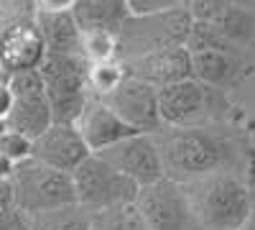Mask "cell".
Wrapping results in <instances>:
<instances>
[{"label":"cell","mask_w":255,"mask_h":230,"mask_svg":"<svg viewBox=\"0 0 255 230\" xmlns=\"http://www.w3.org/2000/svg\"><path fill=\"white\" fill-rule=\"evenodd\" d=\"M191 67H194V79H199L202 85L227 90L235 85L240 61L235 51H199L191 54Z\"/></svg>","instance_id":"cell-18"},{"label":"cell","mask_w":255,"mask_h":230,"mask_svg":"<svg viewBox=\"0 0 255 230\" xmlns=\"http://www.w3.org/2000/svg\"><path fill=\"white\" fill-rule=\"evenodd\" d=\"M184 8L181 0H128V13L130 15H158Z\"/></svg>","instance_id":"cell-26"},{"label":"cell","mask_w":255,"mask_h":230,"mask_svg":"<svg viewBox=\"0 0 255 230\" xmlns=\"http://www.w3.org/2000/svg\"><path fill=\"white\" fill-rule=\"evenodd\" d=\"M108 105L138 133H158L163 128L161 110H158V87L148 85L143 79L125 77L118 90L102 97Z\"/></svg>","instance_id":"cell-8"},{"label":"cell","mask_w":255,"mask_h":230,"mask_svg":"<svg viewBox=\"0 0 255 230\" xmlns=\"http://www.w3.org/2000/svg\"><path fill=\"white\" fill-rule=\"evenodd\" d=\"M82 54L90 64L118 59V33H113V31H87L82 38Z\"/></svg>","instance_id":"cell-24"},{"label":"cell","mask_w":255,"mask_h":230,"mask_svg":"<svg viewBox=\"0 0 255 230\" xmlns=\"http://www.w3.org/2000/svg\"><path fill=\"white\" fill-rule=\"evenodd\" d=\"M74 125L92 154H102L110 146L130 138V136H138V131H133L102 97H92V95Z\"/></svg>","instance_id":"cell-11"},{"label":"cell","mask_w":255,"mask_h":230,"mask_svg":"<svg viewBox=\"0 0 255 230\" xmlns=\"http://www.w3.org/2000/svg\"><path fill=\"white\" fill-rule=\"evenodd\" d=\"M184 187L197 230H243L253 202L250 192L235 177L209 174Z\"/></svg>","instance_id":"cell-2"},{"label":"cell","mask_w":255,"mask_h":230,"mask_svg":"<svg viewBox=\"0 0 255 230\" xmlns=\"http://www.w3.org/2000/svg\"><path fill=\"white\" fill-rule=\"evenodd\" d=\"M5 131H8V123H5V120H3V118H0V136H3V133H5Z\"/></svg>","instance_id":"cell-35"},{"label":"cell","mask_w":255,"mask_h":230,"mask_svg":"<svg viewBox=\"0 0 255 230\" xmlns=\"http://www.w3.org/2000/svg\"><path fill=\"white\" fill-rule=\"evenodd\" d=\"M135 207L151 230H197L186 187L176 179L163 177L148 187H140Z\"/></svg>","instance_id":"cell-7"},{"label":"cell","mask_w":255,"mask_h":230,"mask_svg":"<svg viewBox=\"0 0 255 230\" xmlns=\"http://www.w3.org/2000/svg\"><path fill=\"white\" fill-rule=\"evenodd\" d=\"M46 85V95L54 92H90L87 77H90V61L82 54H51L38 67Z\"/></svg>","instance_id":"cell-14"},{"label":"cell","mask_w":255,"mask_h":230,"mask_svg":"<svg viewBox=\"0 0 255 230\" xmlns=\"http://www.w3.org/2000/svg\"><path fill=\"white\" fill-rule=\"evenodd\" d=\"M128 77L125 64L120 59L113 61H100V64H90V77H87V90L92 97H105Z\"/></svg>","instance_id":"cell-22"},{"label":"cell","mask_w":255,"mask_h":230,"mask_svg":"<svg viewBox=\"0 0 255 230\" xmlns=\"http://www.w3.org/2000/svg\"><path fill=\"white\" fill-rule=\"evenodd\" d=\"M90 156H92V151L87 149L84 138L79 136L77 125L54 123L49 131H44L33 141V159L51 166V169L67 172V174H72Z\"/></svg>","instance_id":"cell-12"},{"label":"cell","mask_w":255,"mask_h":230,"mask_svg":"<svg viewBox=\"0 0 255 230\" xmlns=\"http://www.w3.org/2000/svg\"><path fill=\"white\" fill-rule=\"evenodd\" d=\"M189 54H199V51H232V46L225 41L220 28L212 20H194V26L189 31L186 44Z\"/></svg>","instance_id":"cell-23"},{"label":"cell","mask_w":255,"mask_h":230,"mask_svg":"<svg viewBox=\"0 0 255 230\" xmlns=\"http://www.w3.org/2000/svg\"><path fill=\"white\" fill-rule=\"evenodd\" d=\"M10 184H13L15 205L31 218L77 205L72 174L51 169V166L36 161L33 156L15 164Z\"/></svg>","instance_id":"cell-4"},{"label":"cell","mask_w":255,"mask_h":230,"mask_svg":"<svg viewBox=\"0 0 255 230\" xmlns=\"http://www.w3.org/2000/svg\"><path fill=\"white\" fill-rule=\"evenodd\" d=\"M92 230H151L135 205H118L92 215Z\"/></svg>","instance_id":"cell-21"},{"label":"cell","mask_w":255,"mask_h":230,"mask_svg":"<svg viewBox=\"0 0 255 230\" xmlns=\"http://www.w3.org/2000/svg\"><path fill=\"white\" fill-rule=\"evenodd\" d=\"M10 205H15L13 184H10V179H0V210H3V207H10Z\"/></svg>","instance_id":"cell-31"},{"label":"cell","mask_w":255,"mask_h":230,"mask_svg":"<svg viewBox=\"0 0 255 230\" xmlns=\"http://www.w3.org/2000/svg\"><path fill=\"white\" fill-rule=\"evenodd\" d=\"M243 230H255V205H253V210H250V215H248V220H245Z\"/></svg>","instance_id":"cell-33"},{"label":"cell","mask_w":255,"mask_h":230,"mask_svg":"<svg viewBox=\"0 0 255 230\" xmlns=\"http://www.w3.org/2000/svg\"><path fill=\"white\" fill-rule=\"evenodd\" d=\"M168 179L181 184L220 174L230 159V146L207 128H163L153 133Z\"/></svg>","instance_id":"cell-1"},{"label":"cell","mask_w":255,"mask_h":230,"mask_svg":"<svg viewBox=\"0 0 255 230\" xmlns=\"http://www.w3.org/2000/svg\"><path fill=\"white\" fill-rule=\"evenodd\" d=\"M0 154L8 156L10 161L20 164L33 156V141L26 138L23 133H15V131H5L0 136Z\"/></svg>","instance_id":"cell-25"},{"label":"cell","mask_w":255,"mask_h":230,"mask_svg":"<svg viewBox=\"0 0 255 230\" xmlns=\"http://www.w3.org/2000/svg\"><path fill=\"white\" fill-rule=\"evenodd\" d=\"M33 230H92V215L79 205L51 210L33 218Z\"/></svg>","instance_id":"cell-20"},{"label":"cell","mask_w":255,"mask_h":230,"mask_svg":"<svg viewBox=\"0 0 255 230\" xmlns=\"http://www.w3.org/2000/svg\"><path fill=\"white\" fill-rule=\"evenodd\" d=\"M225 8H230V0H191L186 5L194 20H215Z\"/></svg>","instance_id":"cell-28"},{"label":"cell","mask_w":255,"mask_h":230,"mask_svg":"<svg viewBox=\"0 0 255 230\" xmlns=\"http://www.w3.org/2000/svg\"><path fill=\"white\" fill-rule=\"evenodd\" d=\"M212 23L220 28V33L232 49L250 46L255 41V13L250 10V5H230Z\"/></svg>","instance_id":"cell-19"},{"label":"cell","mask_w":255,"mask_h":230,"mask_svg":"<svg viewBox=\"0 0 255 230\" xmlns=\"http://www.w3.org/2000/svg\"><path fill=\"white\" fill-rule=\"evenodd\" d=\"M100 156L108 164H113L120 174L133 179L138 187H148L166 177L158 143L151 133L130 136V138L110 146V149H105Z\"/></svg>","instance_id":"cell-9"},{"label":"cell","mask_w":255,"mask_h":230,"mask_svg":"<svg viewBox=\"0 0 255 230\" xmlns=\"http://www.w3.org/2000/svg\"><path fill=\"white\" fill-rule=\"evenodd\" d=\"M158 110L168 128H204L225 110V100L222 90L202 85L191 77L158 90Z\"/></svg>","instance_id":"cell-6"},{"label":"cell","mask_w":255,"mask_h":230,"mask_svg":"<svg viewBox=\"0 0 255 230\" xmlns=\"http://www.w3.org/2000/svg\"><path fill=\"white\" fill-rule=\"evenodd\" d=\"M15 172V161H10L8 156L0 154V179H10Z\"/></svg>","instance_id":"cell-32"},{"label":"cell","mask_w":255,"mask_h":230,"mask_svg":"<svg viewBox=\"0 0 255 230\" xmlns=\"http://www.w3.org/2000/svg\"><path fill=\"white\" fill-rule=\"evenodd\" d=\"M36 26H38L41 36H44L46 51H51V54H82L84 33H82L72 10H61V13L38 10Z\"/></svg>","instance_id":"cell-15"},{"label":"cell","mask_w":255,"mask_h":230,"mask_svg":"<svg viewBox=\"0 0 255 230\" xmlns=\"http://www.w3.org/2000/svg\"><path fill=\"white\" fill-rule=\"evenodd\" d=\"M194 18L186 8H176L158 15H128L118 31V59H138L143 54L184 46Z\"/></svg>","instance_id":"cell-3"},{"label":"cell","mask_w":255,"mask_h":230,"mask_svg":"<svg viewBox=\"0 0 255 230\" xmlns=\"http://www.w3.org/2000/svg\"><path fill=\"white\" fill-rule=\"evenodd\" d=\"M46 59V44L36 23H15L0 33V67L8 74L38 69Z\"/></svg>","instance_id":"cell-13"},{"label":"cell","mask_w":255,"mask_h":230,"mask_svg":"<svg viewBox=\"0 0 255 230\" xmlns=\"http://www.w3.org/2000/svg\"><path fill=\"white\" fill-rule=\"evenodd\" d=\"M77 0H38V10L46 13H61V10H72Z\"/></svg>","instance_id":"cell-29"},{"label":"cell","mask_w":255,"mask_h":230,"mask_svg":"<svg viewBox=\"0 0 255 230\" xmlns=\"http://www.w3.org/2000/svg\"><path fill=\"white\" fill-rule=\"evenodd\" d=\"M0 230H33V218L23 213L18 205L0 210Z\"/></svg>","instance_id":"cell-27"},{"label":"cell","mask_w":255,"mask_h":230,"mask_svg":"<svg viewBox=\"0 0 255 230\" xmlns=\"http://www.w3.org/2000/svg\"><path fill=\"white\" fill-rule=\"evenodd\" d=\"M8 131L23 133L26 138L36 141L44 131H49L54 125L51 118V105L49 97L44 95H23V97H13V108L5 118Z\"/></svg>","instance_id":"cell-16"},{"label":"cell","mask_w":255,"mask_h":230,"mask_svg":"<svg viewBox=\"0 0 255 230\" xmlns=\"http://www.w3.org/2000/svg\"><path fill=\"white\" fill-rule=\"evenodd\" d=\"M10 108H13V92L8 87V82L3 79V82H0V118H3V120L8 118Z\"/></svg>","instance_id":"cell-30"},{"label":"cell","mask_w":255,"mask_h":230,"mask_svg":"<svg viewBox=\"0 0 255 230\" xmlns=\"http://www.w3.org/2000/svg\"><path fill=\"white\" fill-rule=\"evenodd\" d=\"M77 205L90 215H97L102 210H110L118 205H135L140 187L120 174L113 164H108L100 154H92L84 159L72 172Z\"/></svg>","instance_id":"cell-5"},{"label":"cell","mask_w":255,"mask_h":230,"mask_svg":"<svg viewBox=\"0 0 255 230\" xmlns=\"http://www.w3.org/2000/svg\"><path fill=\"white\" fill-rule=\"evenodd\" d=\"M128 77L143 79L153 87H168L176 82L191 79L194 77V67H191V54L186 46H171V49H161L143 54L138 59H128L123 61Z\"/></svg>","instance_id":"cell-10"},{"label":"cell","mask_w":255,"mask_h":230,"mask_svg":"<svg viewBox=\"0 0 255 230\" xmlns=\"http://www.w3.org/2000/svg\"><path fill=\"white\" fill-rule=\"evenodd\" d=\"M82 33L87 31H113L118 33L128 20V0H77L72 8Z\"/></svg>","instance_id":"cell-17"},{"label":"cell","mask_w":255,"mask_h":230,"mask_svg":"<svg viewBox=\"0 0 255 230\" xmlns=\"http://www.w3.org/2000/svg\"><path fill=\"white\" fill-rule=\"evenodd\" d=\"M181 3H184V8H186V5H189V3H191V0H181Z\"/></svg>","instance_id":"cell-36"},{"label":"cell","mask_w":255,"mask_h":230,"mask_svg":"<svg viewBox=\"0 0 255 230\" xmlns=\"http://www.w3.org/2000/svg\"><path fill=\"white\" fill-rule=\"evenodd\" d=\"M230 5H250V0H230Z\"/></svg>","instance_id":"cell-34"}]
</instances>
